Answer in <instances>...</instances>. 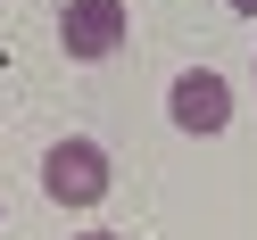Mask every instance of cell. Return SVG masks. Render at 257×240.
<instances>
[{
	"label": "cell",
	"mask_w": 257,
	"mask_h": 240,
	"mask_svg": "<svg viewBox=\"0 0 257 240\" xmlns=\"http://www.w3.org/2000/svg\"><path fill=\"white\" fill-rule=\"evenodd\" d=\"M42 190H50L58 207H100L108 199V149L100 141H50V157H42Z\"/></svg>",
	"instance_id": "1"
},
{
	"label": "cell",
	"mask_w": 257,
	"mask_h": 240,
	"mask_svg": "<svg viewBox=\"0 0 257 240\" xmlns=\"http://www.w3.org/2000/svg\"><path fill=\"white\" fill-rule=\"evenodd\" d=\"M58 42H67V58L100 67V58H116L133 42V17H124V0H67L58 9Z\"/></svg>",
	"instance_id": "2"
},
{
	"label": "cell",
	"mask_w": 257,
	"mask_h": 240,
	"mask_svg": "<svg viewBox=\"0 0 257 240\" xmlns=\"http://www.w3.org/2000/svg\"><path fill=\"white\" fill-rule=\"evenodd\" d=\"M166 116L183 124V133H224V116H232V83H224L216 67H191V75H174V91H166Z\"/></svg>",
	"instance_id": "3"
},
{
	"label": "cell",
	"mask_w": 257,
	"mask_h": 240,
	"mask_svg": "<svg viewBox=\"0 0 257 240\" xmlns=\"http://www.w3.org/2000/svg\"><path fill=\"white\" fill-rule=\"evenodd\" d=\"M232 17H249V25H257V0H232Z\"/></svg>",
	"instance_id": "4"
},
{
	"label": "cell",
	"mask_w": 257,
	"mask_h": 240,
	"mask_svg": "<svg viewBox=\"0 0 257 240\" xmlns=\"http://www.w3.org/2000/svg\"><path fill=\"white\" fill-rule=\"evenodd\" d=\"M83 240H116V232H83Z\"/></svg>",
	"instance_id": "5"
}]
</instances>
